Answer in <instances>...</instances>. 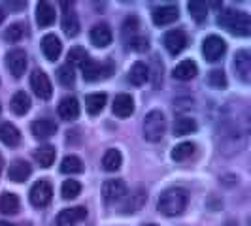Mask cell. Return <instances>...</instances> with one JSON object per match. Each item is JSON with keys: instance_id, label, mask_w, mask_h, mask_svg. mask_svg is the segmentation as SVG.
I'll list each match as a JSON object with an SVG mask.
<instances>
[{"instance_id": "35", "label": "cell", "mask_w": 251, "mask_h": 226, "mask_svg": "<svg viewBox=\"0 0 251 226\" xmlns=\"http://www.w3.org/2000/svg\"><path fill=\"white\" fill-rule=\"evenodd\" d=\"M66 61H68V66H70V68H72V66H81V64L87 61V53H85L83 47H72V49L68 51Z\"/></svg>"}, {"instance_id": "24", "label": "cell", "mask_w": 251, "mask_h": 226, "mask_svg": "<svg viewBox=\"0 0 251 226\" xmlns=\"http://www.w3.org/2000/svg\"><path fill=\"white\" fill-rule=\"evenodd\" d=\"M148 79H150V68L144 63H136L130 68V72H128V81H130L132 85L140 87V85H144Z\"/></svg>"}, {"instance_id": "38", "label": "cell", "mask_w": 251, "mask_h": 226, "mask_svg": "<svg viewBox=\"0 0 251 226\" xmlns=\"http://www.w3.org/2000/svg\"><path fill=\"white\" fill-rule=\"evenodd\" d=\"M208 83L215 89H223V87H226V77L221 70H212V72L208 74Z\"/></svg>"}, {"instance_id": "10", "label": "cell", "mask_w": 251, "mask_h": 226, "mask_svg": "<svg viewBox=\"0 0 251 226\" xmlns=\"http://www.w3.org/2000/svg\"><path fill=\"white\" fill-rule=\"evenodd\" d=\"M81 72H83V77L87 81H99L102 77H108L110 72H112V68H110V64L104 66L99 61H93V59L87 57V61L81 64Z\"/></svg>"}, {"instance_id": "31", "label": "cell", "mask_w": 251, "mask_h": 226, "mask_svg": "<svg viewBox=\"0 0 251 226\" xmlns=\"http://www.w3.org/2000/svg\"><path fill=\"white\" fill-rule=\"evenodd\" d=\"M187 10H189V13L193 15V19L199 21V23L206 21V17H208V4L202 2V0H193V2H189Z\"/></svg>"}, {"instance_id": "45", "label": "cell", "mask_w": 251, "mask_h": 226, "mask_svg": "<svg viewBox=\"0 0 251 226\" xmlns=\"http://www.w3.org/2000/svg\"><path fill=\"white\" fill-rule=\"evenodd\" d=\"M0 110H2V108H0Z\"/></svg>"}, {"instance_id": "28", "label": "cell", "mask_w": 251, "mask_h": 226, "mask_svg": "<svg viewBox=\"0 0 251 226\" xmlns=\"http://www.w3.org/2000/svg\"><path fill=\"white\" fill-rule=\"evenodd\" d=\"M121 162H123V157L117 149H108L102 158V166L106 172H117L121 168Z\"/></svg>"}, {"instance_id": "42", "label": "cell", "mask_w": 251, "mask_h": 226, "mask_svg": "<svg viewBox=\"0 0 251 226\" xmlns=\"http://www.w3.org/2000/svg\"><path fill=\"white\" fill-rule=\"evenodd\" d=\"M0 226H13V225H10V223H4V221H0Z\"/></svg>"}, {"instance_id": "5", "label": "cell", "mask_w": 251, "mask_h": 226, "mask_svg": "<svg viewBox=\"0 0 251 226\" xmlns=\"http://www.w3.org/2000/svg\"><path fill=\"white\" fill-rule=\"evenodd\" d=\"M226 51V44L223 38L219 36H208L202 42V55L208 63H217Z\"/></svg>"}, {"instance_id": "7", "label": "cell", "mask_w": 251, "mask_h": 226, "mask_svg": "<svg viewBox=\"0 0 251 226\" xmlns=\"http://www.w3.org/2000/svg\"><path fill=\"white\" fill-rule=\"evenodd\" d=\"M30 87L36 92L38 98H42V100H48V98H51V94H53V87H51L50 77H48L46 72H42V70H34L32 72V75H30Z\"/></svg>"}, {"instance_id": "34", "label": "cell", "mask_w": 251, "mask_h": 226, "mask_svg": "<svg viewBox=\"0 0 251 226\" xmlns=\"http://www.w3.org/2000/svg\"><path fill=\"white\" fill-rule=\"evenodd\" d=\"M79 192H81V185L74 181V179H68V181H64L63 187H61V194H63L64 200H72V198H77L79 196Z\"/></svg>"}, {"instance_id": "21", "label": "cell", "mask_w": 251, "mask_h": 226, "mask_svg": "<svg viewBox=\"0 0 251 226\" xmlns=\"http://www.w3.org/2000/svg\"><path fill=\"white\" fill-rule=\"evenodd\" d=\"M0 141L6 143L8 147H15L21 141V132L12 123H2L0 125Z\"/></svg>"}, {"instance_id": "12", "label": "cell", "mask_w": 251, "mask_h": 226, "mask_svg": "<svg viewBox=\"0 0 251 226\" xmlns=\"http://www.w3.org/2000/svg\"><path fill=\"white\" fill-rule=\"evenodd\" d=\"M151 17H153V23H155L157 26H164V25L174 23L177 17H179V12H177V6L168 4V6L155 8L153 13H151Z\"/></svg>"}, {"instance_id": "26", "label": "cell", "mask_w": 251, "mask_h": 226, "mask_svg": "<svg viewBox=\"0 0 251 226\" xmlns=\"http://www.w3.org/2000/svg\"><path fill=\"white\" fill-rule=\"evenodd\" d=\"M28 110H30V96L26 94L25 90L15 92L12 98V112L15 115H25Z\"/></svg>"}, {"instance_id": "33", "label": "cell", "mask_w": 251, "mask_h": 226, "mask_svg": "<svg viewBox=\"0 0 251 226\" xmlns=\"http://www.w3.org/2000/svg\"><path fill=\"white\" fill-rule=\"evenodd\" d=\"M61 172L63 174H81L83 172V162L75 155H68L61 162Z\"/></svg>"}, {"instance_id": "8", "label": "cell", "mask_w": 251, "mask_h": 226, "mask_svg": "<svg viewBox=\"0 0 251 226\" xmlns=\"http://www.w3.org/2000/svg\"><path fill=\"white\" fill-rule=\"evenodd\" d=\"M187 45V34L183 28H176V30H170L166 32L164 36V47L170 55H179L181 51L185 49Z\"/></svg>"}, {"instance_id": "9", "label": "cell", "mask_w": 251, "mask_h": 226, "mask_svg": "<svg viewBox=\"0 0 251 226\" xmlns=\"http://www.w3.org/2000/svg\"><path fill=\"white\" fill-rule=\"evenodd\" d=\"M6 66L10 70V74L19 79L21 75L25 74V68H26V53L23 49H13L6 55Z\"/></svg>"}, {"instance_id": "6", "label": "cell", "mask_w": 251, "mask_h": 226, "mask_svg": "<svg viewBox=\"0 0 251 226\" xmlns=\"http://www.w3.org/2000/svg\"><path fill=\"white\" fill-rule=\"evenodd\" d=\"M126 194V185L123 179H108L102 185V196L106 203H115V202L123 200Z\"/></svg>"}, {"instance_id": "32", "label": "cell", "mask_w": 251, "mask_h": 226, "mask_svg": "<svg viewBox=\"0 0 251 226\" xmlns=\"http://www.w3.org/2000/svg\"><path fill=\"white\" fill-rule=\"evenodd\" d=\"M197 130V123L191 117H177L174 123V134L176 136H187Z\"/></svg>"}, {"instance_id": "20", "label": "cell", "mask_w": 251, "mask_h": 226, "mask_svg": "<svg viewBox=\"0 0 251 226\" xmlns=\"http://www.w3.org/2000/svg\"><path fill=\"white\" fill-rule=\"evenodd\" d=\"M59 115L64 121H74L79 115V104L75 100L74 96H66L63 100L59 102Z\"/></svg>"}, {"instance_id": "44", "label": "cell", "mask_w": 251, "mask_h": 226, "mask_svg": "<svg viewBox=\"0 0 251 226\" xmlns=\"http://www.w3.org/2000/svg\"><path fill=\"white\" fill-rule=\"evenodd\" d=\"M144 226H157V225H153V223H151V225H144Z\"/></svg>"}, {"instance_id": "14", "label": "cell", "mask_w": 251, "mask_h": 226, "mask_svg": "<svg viewBox=\"0 0 251 226\" xmlns=\"http://www.w3.org/2000/svg\"><path fill=\"white\" fill-rule=\"evenodd\" d=\"M113 34L112 28L106 25V23H99L91 28V44L97 45V47H108L112 44Z\"/></svg>"}, {"instance_id": "2", "label": "cell", "mask_w": 251, "mask_h": 226, "mask_svg": "<svg viewBox=\"0 0 251 226\" xmlns=\"http://www.w3.org/2000/svg\"><path fill=\"white\" fill-rule=\"evenodd\" d=\"M217 23L221 26L228 28L232 34L236 36H250L251 32V19L246 12H234V10H228L223 15H219Z\"/></svg>"}, {"instance_id": "41", "label": "cell", "mask_w": 251, "mask_h": 226, "mask_svg": "<svg viewBox=\"0 0 251 226\" xmlns=\"http://www.w3.org/2000/svg\"><path fill=\"white\" fill-rule=\"evenodd\" d=\"M2 168H4V158H2V155H0V174H2Z\"/></svg>"}, {"instance_id": "17", "label": "cell", "mask_w": 251, "mask_h": 226, "mask_svg": "<svg viewBox=\"0 0 251 226\" xmlns=\"http://www.w3.org/2000/svg\"><path fill=\"white\" fill-rule=\"evenodd\" d=\"M113 113L117 115V117H121V119H125V117H130L132 113H134V100H132V96L130 94H117L115 98H113V106H112Z\"/></svg>"}, {"instance_id": "23", "label": "cell", "mask_w": 251, "mask_h": 226, "mask_svg": "<svg viewBox=\"0 0 251 226\" xmlns=\"http://www.w3.org/2000/svg\"><path fill=\"white\" fill-rule=\"evenodd\" d=\"M172 74H174V77H176V79L189 81V79H193L195 75L199 74V68H197V64L193 63L191 59H187V61H181V63L177 64Z\"/></svg>"}, {"instance_id": "43", "label": "cell", "mask_w": 251, "mask_h": 226, "mask_svg": "<svg viewBox=\"0 0 251 226\" xmlns=\"http://www.w3.org/2000/svg\"><path fill=\"white\" fill-rule=\"evenodd\" d=\"M2 21H4V12L0 10V23H2Z\"/></svg>"}, {"instance_id": "11", "label": "cell", "mask_w": 251, "mask_h": 226, "mask_svg": "<svg viewBox=\"0 0 251 226\" xmlns=\"http://www.w3.org/2000/svg\"><path fill=\"white\" fill-rule=\"evenodd\" d=\"M63 10H64V15H63L64 34L68 38L77 36L79 34V17H77V13L72 10V4H68V2H63Z\"/></svg>"}, {"instance_id": "40", "label": "cell", "mask_w": 251, "mask_h": 226, "mask_svg": "<svg viewBox=\"0 0 251 226\" xmlns=\"http://www.w3.org/2000/svg\"><path fill=\"white\" fill-rule=\"evenodd\" d=\"M144 200H146V194H144L142 190H138V194H136L134 202H132V203H126L125 205V213H134V211H138L140 205L144 203Z\"/></svg>"}, {"instance_id": "3", "label": "cell", "mask_w": 251, "mask_h": 226, "mask_svg": "<svg viewBox=\"0 0 251 226\" xmlns=\"http://www.w3.org/2000/svg\"><path fill=\"white\" fill-rule=\"evenodd\" d=\"M164 130H166V121H164L163 112L159 110H153L146 115L144 119V138L148 141H161L164 136Z\"/></svg>"}, {"instance_id": "15", "label": "cell", "mask_w": 251, "mask_h": 226, "mask_svg": "<svg viewBox=\"0 0 251 226\" xmlns=\"http://www.w3.org/2000/svg\"><path fill=\"white\" fill-rule=\"evenodd\" d=\"M55 132H57V123L53 119L44 117L32 123V134L36 139H50L51 136H55Z\"/></svg>"}, {"instance_id": "1", "label": "cell", "mask_w": 251, "mask_h": 226, "mask_svg": "<svg viewBox=\"0 0 251 226\" xmlns=\"http://www.w3.org/2000/svg\"><path fill=\"white\" fill-rule=\"evenodd\" d=\"M187 207V190L181 187L166 188L159 198V211L166 217H177Z\"/></svg>"}, {"instance_id": "30", "label": "cell", "mask_w": 251, "mask_h": 226, "mask_svg": "<svg viewBox=\"0 0 251 226\" xmlns=\"http://www.w3.org/2000/svg\"><path fill=\"white\" fill-rule=\"evenodd\" d=\"M106 106V94L104 92H97V94H89L85 98V108L91 115H99Z\"/></svg>"}, {"instance_id": "37", "label": "cell", "mask_w": 251, "mask_h": 226, "mask_svg": "<svg viewBox=\"0 0 251 226\" xmlns=\"http://www.w3.org/2000/svg\"><path fill=\"white\" fill-rule=\"evenodd\" d=\"M57 77H59V81L63 83L64 87H70V85L74 83V70H72L68 64H64V66H61V68L57 70Z\"/></svg>"}, {"instance_id": "29", "label": "cell", "mask_w": 251, "mask_h": 226, "mask_svg": "<svg viewBox=\"0 0 251 226\" xmlns=\"http://www.w3.org/2000/svg\"><path fill=\"white\" fill-rule=\"evenodd\" d=\"M195 149H197L195 143L183 141V143H179V145L174 147V151H172V158H174L176 162H185L187 158H191V157L195 155Z\"/></svg>"}, {"instance_id": "36", "label": "cell", "mask_w": 251, "mask_h": 226, "mask_svg": "<svg viewBox=\"0 0 251 226\" xmlns=\"http://www.w3.org/2000/svg\"><path fill=\"white\" fill-rule=\"evenodd\" d=\"M25 34V25L23 23H13L6 28V32H4V38L8 40V42H19L21 38Z\"/></svg>"}, {"instance_id": "25", "label": "cell", "mask_w": 251, "mask_h": 226, "mask_svg": "<svg viewBox=\"0 0 251 226\" xmlns=\"http://www.w3.org/2000/svg\"><path fill=\"white\" fill-rule=\"evenodd\" d=\"M19 198L13 192H4L0 196V211L4 215H15L19 211Z\"/></svg>"}, {"instance_id": "4", "label": "cell", "mask_w": 251, "mask_h": 226, "mask_svg": "<svg viewBox=\"0 0 251 226\" xmlns=\"http://www.w3.org/2000/svg\"><path fill=\"white\" fill-rule=\"evenodd\" d=\"M51 196H53V188H51V183L48 179L36 181V183L32 185V188H30V192H28L30 203H32L34 207H46V205H50Z\"/></svg>"}, {"instance_id": "22", "label": "cell", "mask_w": 251, "mask_h": 226, "mask_svg": "<svg viewBox=\"0 0 251 226\" xmlns=\"http://www.w3.org/2000/svg\"><path fill=\"white\" fill-rule=\"evenodd\" d=\"M36 21L40 26H50L55 23V8L50 2H38L36 6Z\"/></svg>"}, {"instance_id": "39", "label": "cell", "mask_w": 251, "mask_h": 226, "mask_svg": "<svg viewBox=\"0 0 251 226\" xmlns=\"http://www.w3.org/2000/svg\"><path fill=\"white\" fill-rule=\"evenodd\" d=\"M128 45H130V49L138 51V53H144V51H148V47H150V42H148V38H144V36H134L128 42Z\"/></svg>"}, {"instance_id": "19", "label": "cell", "mask_w": 251, "mask_h": 226, "mask_svg": "<svg viewBox=\"0 0 251 226\" xmlns=\"http://www.w3.org/2000/svg\"><path fill=\"white\" fill-rule=\"evenodd\" d=\"M234 70L240 75L242 81L250 83L251 79V57L248 51H238L236 53V59H234Z\"/></svg>"}, {"instance_id": "13", "label": "cell", "mask_w": 251, "mask_h": 226, "mask_svg": "<svg viewBox=\"0 0 251 226\" xmlns=\"http://www.w3.org/2000/svg\"><path fill=\"white\" fill-rule=\"evenodd\" d=\"M87 217V209L85 207H70V209H63L57 215V225L59 226H74L81 223Z\"/></svg>"}, {"instance_id": "27", "label": "cell", "mask_w": 251, "mask_h": 226, "mask_svg": "<svg viewBox=\"0 0 251 226\" xmlns=\"http://www.w3.org/2000/svg\"><path fill=\"white\" fill-rule=\"evenodd\" d=\"M55 157H57V153H55V147H51V145H44L34 151V158L42 168H50L51 164L55 162Z\"/></svg>"}, {"instance_id": "18", "label": "cell", "mask_w": 251, "mask_h": 226, "mask_svg": "<svg viewBox=\"0 0 251 226\" xmlns=\"http://www.w3.org/2000/svg\"><path fill=\"white\" fill-rule=\"evenodd\" d=\"M30 174H32L30 164L25 162V160H13L10 170H8V179L13 183H23L30 177Z\"/></svg>"}, {"instance_id": "16", "label": "cell", "mask_w": 251, "mask_h": 226, "mask_svg": "<svg viewBox=\"0 0 251 226\" xmlns=\"http://www.w3.org/2000/svg\"><path fill=\"white\" fill-rule=\"evenodd\" d=\"M42 51L46 55L48 61H57L61 57V51H63V44L61 40L55 36V34H48V36L42 38Z\"/></svg>"}]
</instances>
